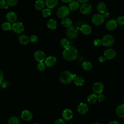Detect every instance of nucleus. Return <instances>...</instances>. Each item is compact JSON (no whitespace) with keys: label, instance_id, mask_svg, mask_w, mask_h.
<instances>
[{"label":"nucleus","instance_id":"1","mask_svg":"<svg viewBox=\"0 0 124 124\" xmlns=\"http://www.w3.org/2000/svg\"><path fill=\"white\" fill-rule=\"evenodd\" d=\"M78 55V52L77 49L72 46H69L64 48L62 52L63 58L67 61H72L75 60Z\"/></svg>","mask_w":124,"mask_h":124},{"label":"nucleus","instance_id":"2","mask_svg":"<svg viewBox=\"0 0 124 124\" xmlns=\"http://www.w3.org/2000/svg\"><path fill=\"white\" fill-rule=\"evenodd\" d=\"M60 81L64 84H69L74 79V75L69 71H65L62 72L60 75Z\"/></svg>","mask_w":124,"mask_h":124},{"label":"nucleus","instance_id":"3","mask_svg":"<svg viewBox=\"0 0 124 124\" xmlns=\"http://www.w3.org/2000/svg\"><path fill=\"white\" fill-rule=\"evenodd\" d=\"M70 13V9L66 6H61L57 10L56 14L58 17L63 18L66 17Z\"/></svg>","mask_w":124,"mask_h":124},{"label":"nucleus","instance_id":"4","mask_svg":"<svg viewBox=\"0 0 124 124\" xmlns=\"http://www.w3.org/2000/svg\"><path fill=\"white\" fill-rule=\"evenodd\" d=\"M13 31L17 34H21L24 30V26L21 22H15L12 25Z\"/></svg>","mask_w":124,"mask_h":124},{"label":"nucleus","instance_id":"5","mask_svg":"<svg viewBox=\"0 0 124 124\" xmlns=\"http://www.w3.org/2000/svg\"><path fill=\"white\" fill-rule=\"evenodd\" d=\"M66 36L70 39H74L76 38L78 34V31L77 29L73 26L68 28L66 31Z\"/></svg>","mask_w":124,"mask_h":124},{"label":"nucleus","instance_id":"6","mask_svg":"<svg viewBox=\"0 0 124 124\" xmlns=\"http://www.w3.org/2000/svg\"><path fill=\"white\" fill-rule=\"evenodd\" d=\"M104 21V16L101 14L94 15L92 17V22L96 26H100Z\"/></svg>","mask_w":124,"mask_h":124},{"label":"nucleus","instance_id":"7","mask_svg":"<svg viewBox=\"0 0 124 124\" xmlns=\"http://www.w3.org/2000/svg\"><path fill=\"white\" fill-rule=\"evenodd\" d=\"M102 44L106 46H112L114 42V38L113 36L108 34L103 37L102 40Z\"/></svg>","mask_w":124,"mask_h":124},{"label":"nucleus","instance_id":"8","mask_svg":"<svg viewBox=\"0 0 124 124\" xmlns=\"http://www.w3.org/2000/svg\"><path fill=\"white\" fill-rule=\"evenodd\" d=\"M35 59L39 62H44L46 59V54L42 50H37L34 54Z\"/></svg>","mask_w":124,"mask_h":124},{"label":"nucleus","instance_id":"9","mask_svg":"<svg viewBox=\"0 0 124 124\" xmlns=\"http://www.w3.org/2000/svg\"><path fill=\"white\" fill-rule=\"evenodd\" d=\"M104 85L100 82L95 83L93 86V90L95 94H100L103 91Z\"/></svg>","mask_w":124,"mask_h":124},{"label":"nucleus","instance_id":"10","mask_svg":"<svg viewBox=\"0 0 124 124\" xmlns=\"http://www.w3.org/2000/svg\"><path fill=\"white\" fill-rule=\"evenodd\" d=\"M116 54V52L113 49L108 48L106 49L104 53V57L107 59H112L114 58Z\"/></svg>","mask_w":124,"mask_h":124},{"label":"nucleus","instance_id":"11","mask_svg":"<svg viewBox=\"0 0 124 124\" xmlns=\"http://www.w3.org/2000/svg\"><path fill=\"white\" fill-rule=\"evenodd\" d=\"M80 12L84 15H87L92 11V6L88 3H84L80 7Z\"/></svg>","mask_w":124,"mask_h":124},{"label":"nucleus","instance_id":"12","mask_svg":"<svg viewBox=\"0 0 124 124\" xmlns=\"http://www.w3.org/2000/svg\"><path fill=\"white\" fill-rule=\"evenodd\" d=\"M6 19L8 21V22H9L10 23H14L15 22H16V21L17 20V15L16 13H15L14 12L11 11V12L8 13L6 14Z\"/></svg>","mask_w":124,"mask_h":124},{"label":"nucleus","instance_id":"13","mask_svg":"<svg viewBox=\"0 0 124 124\" xmlns=\"http://www.w3.org/2000/svg\"><path fill=\"white\" fill-rule=\"evenodd\" d=\"M117 25V22L114 19H111L108 21L106 23V28L108 30L112 31L116 28Z\"/></svg>","mask_w":124,"mask_h":124},{"label":"nucleus","instance_id":"14","mask_svg":"<svg viewBox=\"0 0 124 124\" xmlns=\"http://www.w3.org/2000/svg\"><path fill=\"white\" fill-rule=\"evenodd\" d=\"M21 117L24 120L28 121L32 119V114L30 111L28 110H24L21 113Z\"/></svg>","mask_w":124,"mask_h":124},{"label":"nucleus","instance_id":"15","mask_svg":"<svg viewBox=\"0 0 124 124\" xmlns=\"http://www.w3.org/2000/svg\"><path fill=\"white\" fill-rule=\"evenodd\" d=\"M62 116L64 120L66 121L70 120L73 117V112L70 109H65L62 112Z\"/></svg>","mask_w":124,"mask_h":124},{"label":"nucleus","instance_id":"16","mask_svg":"<svg viewBox=\"0 0 124 124\" xmlns=\"http://www.w3.org/2000/svg\"><path fill=\"white\" fill-rule=\"evenodd\" d=\"M56 62V58L54 56H49L45 59V64L47 67L53 66Z\"/></svg>","mask_w":124,"mask_h":124},{"label":"nucleus","instance_id":"17","mask_svg":"<svg viewBox=\"0 0 124 124\" xmlns=\"http://www.w3.org/2000/svg\"><path fill=\"white\" fill-rule=\"evenodd\" d=\"M81 31L84 35H89L92 32V28L88 24H83L80 28Z\"/></svg>","mask_w":124,"mask_h":124},{"label":"nucleus","instance_id":"18","mask_svg":"<svg viewBox=\"0 0 124 124\" xmlns=\"http://www.w3.org/2000/svg\"><path fill=\"white\" fill-rule=\"evenodd\" d=\"M88 110L87 105L83 103H80L78 107V111L81 114H85Z\"/></svg>","mask_w":124,"mask_h":124},{"label":"nucleus","instance_id":"19","mask_svg":"<svg viewBox=\"0 0 124 124\" xmlns=\"http://www.w3.org/2000/svg\"><path fill=\"white\" fill-rule=\"evenodd\" d=\"M45 5L49 9L55 8L58 4V0H45Z\"/></svg>","mask_w":124,"mask_h":124},{"label":"nucleus","instance_id":"20","mask_svg":"<svg viewBox=\"0 0 124 124\" xmlns=\"http://www.w3.org/2000/svg\"><path fill=\"white\" fill-rule=\"evenodd\" d=\"M18 41L20 44L26 45L30 42V37H29L27 35L22 34L18 37Z\"/></svg>","mask_w":124,"mask_h":124},{"label":"nucleus","instance_id":"21","mask_svg":"<svg viewBox=\"0 0 124 124\" xmlns=\"http://www.w3.org/2000/svg\"><path fill=\"white\" fill-rule=\"evenodd\" d=\"M47 27L50 30H54L57 28V21L54 19H49L46 23Z\"/></svg>","mask_w":124,"mask_h":124},{"label":"nucleus","instance_id":"22","mask_svg":"<svg viewBox=\"0 0 124 124\" xmlns=\"http://www.w3.org/2000/svg\"><path fill=\"white\" fill-rule=\"evenodd\" d=\"M117 115L121 118H124V104L119 105L116 109Z\"/></svg>","mask_w":124,"mask_h":124},{"label":"nucleus","instance_id":"23","mask_svg":"<svg viewBox=\"0 0 124 124\" xmlns=\"http://www.w3.org/2000/svg\"><path fill=\"white\" fill-rule=\"evenodd\" d=\"M45 3L43 0H37L35 3V8L38 11H41L44 8Z\"/></svg>","mask_w":124,"mask_h":124},{"label":"nucleus","instance_id":"24","mask_svg":"<svg viewBox=\"0 0 124 124\" xmlns=\"http://www.w3.org/2000/svg\"><path fill=\"white\" fill-rule=\"evenodd\" d=\"M69 9L73 11L77 10L79 7L78 1L77 0H72L69 4Z\"/></svg>","mask_w":124,"mask_h":124},{"label":"nucleus","instance_id":"25","mask_svg":"<svg viewBox=\"0 0 124 124\" xmlns=\"http://www.w3.org/2000/svg\"><path fill=\"white\" fill-rule=\"evenodd\" d=\"M97 10L98 12L101 14H104L106 10V5L103 2H100L97 5Z\"/></svg>","mask_w":124,"mask_h":124},{"label":"nucleus","instance_id":"26","mask_svg":"<svg viewBox=\"0 0 124 124\" xmlns=\"http://www.w3.org/2000/svg\"><path fill=\"white\" fill-rule=\"evenodd\" d=\"M61 23L64 27L68 28L72 26V21L69 18L65 17V18H62V19L61 21Z\"/></svg>","mask_w":124,"mask_h":124},{"label":"nucleus","instance_id":"27","mask_svg":"<svg viewBox=\"0 0 124 124\" xmlns=\"http://www.w3.org/2000/svg\"><path fill=\"white\" fill-rule=\"evenodd\" d=\"M97 100V96L95 93H92L90 94L87 98V101L90 104L95 103Z\"/></svg>","mask_w":124,"mask_h":124},{"label":"nucleus","instance_id":"28","mask_svg":"<svg viewBox=\"0 0 124 124\" xmlns=\"http://www.w3.org/2000/svg\"><path fill=\"white\" fill-rule=\"evenodd\" d=\"M84 79L81 77H76L74 78V83L77 86H81L84 83Z\"/></svg>","mask_w":124,"mask_h":124},{"label":"nucleus","instance_id":"29","mask_svg":"<svg viewBox=\"0 0 124 124\" xmlns=\"http://www.w3.org/2000/svg\"><path fill=\"white\" fill-rule=\"evenodd\" d=\"M1 29L4 31H7L12 30V25L9 22H5L1 25Z\"/></svg>","mask_w":124,"mask_h":124},{"label":"nucleus","instance_id":"30","mask_svg":"<svg viewBox=\"0 0 124 124\" xmlns=\"http://www.w3.org/2000/svg\"><path fill=\"white\" fill-rule=\"evenodd\" d=\"M60 44L64 48L68 47L69 46V42L68 40L66 38H62L60 41Z\"/></svg>","mask_w":124,"mask_h":124},{"label":"nucleus","instance_id":"31","mask_svg":"<svg viewBox=\"0 0 124 124\" xmlns=\"http://www.w3.org/2000/svg\"><path fill=\"white\" fill-rule=\"evenodd\" d=\"M8 124H19V120L16 117L12 116L9 119Z\"/></svg>","mask_w":124,"mask_h":124},{"label":"nucleus","instance_id":"32","mask_svg":"<svg viewBox=\"0 0 124 124\" xmlns=\"http://www.w3.org/2000/svg\"><path fill=\"white\" fill-rule=\"evenodd\" d=\"M42 14L44 17H47L50 16V15L51 14V11L50 9H49V8H45L43 10Z\"/></svg>","mask_w":124,"mask_h":124},{"label":"nucleus","instance_id":"33","mask_svg":"<svg viewBox=\"0 0 124 124\" xmlns=\"http://www.w3.org/2000/svg\"><path fill=\"white\" fill-rule=\"evenodd\" d=\"M82 67L86 70H89L91 69L92 65L89 62H84L82 64Z\"/></svg>","mask_w":124,"mask_h":124},{"label":"nucleus","instance_id":"34","mask_svg":"<svg viewBox=\"0 0 124 124\" xmlns=\"http://www.w3.org/2000/svg\"><path fill=\"white\" fill-rule=\"evenodd\" d=\"M18 0H6V3L9 6H14L17 4Z\"/></svg>","mask_w":124,"mask_h":124},{"label":"nucleus","instance_id":"35","mask_svg":"<svg viewBox=\"0 0 124 124\" xmlns=\"http://www.w3.org/2000/svg\"><path fill=\"white\" fill-rule=\"evenodd\" d=\"M45 68H46L45 64L43 62H39V63L37 64V69L39 71H43L45 70Z\"/></svg>","mask_w":124,"mask_h":124},{"label":"nucleus","instance_id":"36","mask_svg":"<svg viewBox=\"0 0 124 124\" xmlns=\"http://www.w3.org/2000/svg\"><path fill=\"white\" fill-rule=\"evenodd\" d=\"M117 23L120 25H124V16H119L117 19Z\"/></svg>","mask_w":124,"mask_h":124},{"label":"nucleus","instance_id":"37","mask_svg":"<svg viewBox=\"0 0 124 124\" xmlns=\"http://www.w3.org/2000/svg\"><path fill=\"white\" fill-rule=\"evenodd\" d=\"M93 44L95 46H100L101 45V44H102V40L99 39H96L94 40Z\"/></svg>","mask_w":124,"mask_h":124},{"label":"nucleus","instance_id":"38","mask_svg":"<svg viewBox=\"0 0 124 124\" xmlns=\"http://www.w3.org/2000/svg\"><path fill=\"white\" fill-rule=\"evenodd\" d=\"M37 39H38V37L35 35H31L30 37V41L32 43H35L37 41Z\"/></svg>","mask_w":124,"mask_h":124},{"label":"nucleus","instance_id":"39","mask_svg":"<svg viewBox=\"0 0 124 124\" xmlns=\"http://www.w3.org/2000/svg\"><path fill=\"white\" fill-rule=\"evenodd\" d=\"M105 96L102 93L99 94V95L97 96V100L100 102H103L105 100Z\"/></svg>","mask_w":124,"mask_h":124},{"label":"nucleus","instance_id":"40","mask_svg":"<svg viewBox=\"0 0 124 124\" xmlns=\"http://www.w3.org/2000/svg\"><path fill=\"white\" fill-rule=\"evenodd\" d=\"M6 4V1L5 0H0V9L5 8Z\"/></svg>","mask_w":124,"mask_h":124},{"label":"nucleus","instance_id":"41","mask_svg":"<svg viewBox=\"0 0 124 124\" xmlns=\"http://www.w3.org/2000/svg\"><path fill=\"white\" fill-rule=\"evenodd\" d=\"M55 124H65V123L63 120L61 119H58L55 121Z\"/></svg>","mask_w":124,"mask_h":124},{"label":"nucleus","instance_id":"42","mask_svg":"<svg viewBox=\"0 0 124 124\" xmlns=\"http://www.w3.org/2000/svg\"><path fill=\"white\" fill-rule=\"evenodd\" d=\"M8 86H9V83L7 81L3 82L1 83V86L3 88H6L8 87Z\"/></svg>","mask_w":124,"mask_h":124},{"label":"nucleus","instance_id":"43","mask_svg":"<svg viewBox=\"0 0 124 124\" xmlns=\"http://www.w3.org/2000/svg\"><path fill=\"white\" fill-rule=\"evenodd\" d=\"M3 79V73L1 71H0V84L2 82Z\"/></svg>","mask_w":124,"mask_h":124},{"label":"nucleus","instance_id":"44","mask_svg":"<svg viewBox=\"0 0 124 124\" xmlns=\"http://www.w3.org/2000/svg\"><path fill=\"white\" fill-rule=\"evenodd\" d=\"M105 57H104V56H101V57H100L99 58V62H103L104 61H105Z\"/></svg>","mask_w":124,"mask_h":124},{"label":"nucleus","instance_id":"45","mask_svg":"<svg viewBox=\"0 0 124 124\" xmlns=\"http://www.w3.org/2000/svg\"><path fill=\"white\" fill-rule=\"evenodd\" d=\"M89 0H78V1L81 3H86Z\"/></svg>","mask_w":124,"mask_h":124},{"label":"nucleus","instance_id":"46","mask_svg":"<svg viewBox=\"0 0 124 124\" xmlns=\"http://www.w3.org/2000/svg\"><path fill=\"white\" fill-rule=\"evenodd\" d=\"M108 124H120L117 121H111Z\"/></svg>","mask_w":124,"mask_h":124},{"label":"nucleus","instance_id":"47","mask_svg":"<svg viewBox=\"0 0 124 124\" xmlns=\"http://www.w3.org/2000/svg\"><path fill=\"white\" fill-rule=\"evenodd\" d=\"M72 0H61V1L64 3H69Z\"/></svg>","mask_w":124,"mask_h":124},{"label":"nucleus","instance_id":"48","mask_svg":"<svg viewBox=\"0 0 124 124\" xmlns=\"http://www.w3.org/2000/svg\"><path fill=\"white\" fill-rule=\"evenodd\" d=\"M93 124H99V123H94Z\"/></svg>","mask_w":124,"mask_h":124},{"label":"nucleus","instance_id":"49","mask_svg":"<svg viewBox=\"0 0 124 124\" xmlns=\"http://www.w3.org/2000/svg\"><path fill=\"white\" fill-rule=\"evenodd\" d=\"M37 124V123H35V124Z\"/></svg>","mask_w":124,"mask_h":124},{"label":"nucleus","instance_id":"50","mask_svg":"<svg viewBox=\"0 0 124 124\" xmlns=\"http://www.w3.org/2000/svg\"></svg>","mask_w":124,"mask_h":124}]
</instances>
